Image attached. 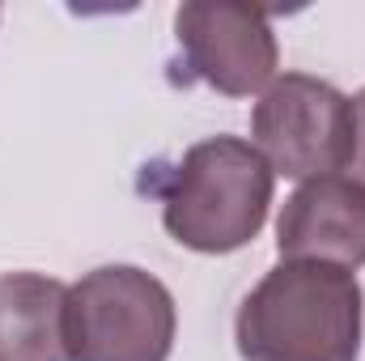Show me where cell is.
<instances>
[{"label":"cell","mask_w":365,"mask_h":361,"mask_svg":"<svg viewBox=\"0 0 365 361\" xmlns=\"http://www.w3.org/2000/svg\"><path fill=\"white\" fill-rule=\"evenodd\" d=\"M361 332L365 289L357 272L319 260H280L234 319L242 361H357Z\"/></svg>","instance_id":"1"},{"label":"cell","mask_w":365,"mask_h":361,"mask_svg":"<svg viewBox=\"0 0 365 361\" xmlns=\"http://www.w3.org/2000/svg\"><path fill=\"white\" fill-rule=\"evenodd\" d=\"M276 175L242 136H212L182 153L162 187L166 234L200 255H230L259 238Z\"/></svg>","instance_id":"2"},{"label":"cell","mask_w":365,"mask_h":361,"mask_svg":"<svg viewBox=\"0 0 365 361\" xmlns=\"http://www.w3.org/2000/svg\"><path fill=\"white\" fill-rule=\"evenodd\" d=\"M175 336V293L153 272L106 264L68 285V361H170Z\"/></svg>","instance_id":"3"},{"label":"cell","mask_w":365,"mask_h":361,"mask_svg":"<svg viewBox=\"0 0 365 361\" xmlns=\"http://www.w3.org/2000/svg\"><path fill=\"white\" fill-rule=\"evenodd\" d=\"M251 145L272 175L310 183L349 171L353 158V98L331 81L284 73L259 93L251 111Z\"/></svg>","instance_id":"4"},{"label":"cell","mask_w":365,"mask_h":361,"mask_svg":"<svg viewBox=\"0 0 365 361\" xmlns=\"http://www.w3.org/2000/svg\"><path fill=\"white\" fill-rule=\"evenodd\" d=\"M175 39L187 73L225 98H251L276 81V30L272 17L255 4L187 0L175 13Z\"/></svg>","instance_id":"5"},{"label":"cell","mask_w":365,"mask_h":361,"mask_svg":"<svg viewBox=\"0 0 365 361\" xmlns=\"http://www.w3.org/2000/svg\"><path fill=\"white\" fill-rule=\"evenodd\" d=\"M276 251L280 260L365 268V187L349 175L302 183L276 217Z\"/></svg>","instance_id":"6"},{"label":"cell","mask_w":365,"mask_h":361,"mask_svg":"<svg viewBox=\"0 0 365 361\" xmlns=\"http://www.w3.org/2000/svg\"><path fill=\"white\" fill-rule=\"evenodd\" d=\"M68 285L43 272L0 276V361H68Z\"/></svg>","instance_id":"7"},{"label":"cell","mask_w":365,"mask_h":361,"mask_svg":"<svg viewBox=\"0 0 365 361\" xmlns=\"http://www.w3.org/2000/svg\"><path fill=\"white\" fill-rule=\"evenodd\" d=\"M349 179L365 187V90L353 98V158H349Z\"/></svg>","instance_id":"8"}]
</instances>
